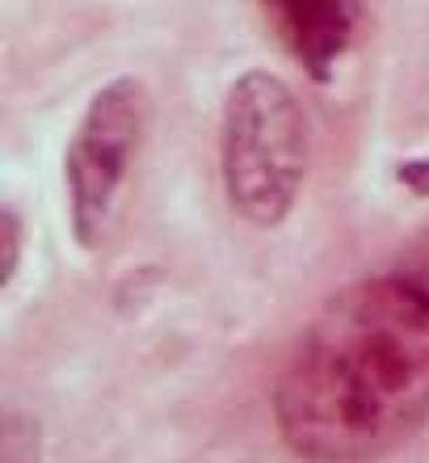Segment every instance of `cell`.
I'll use <instances>...</instances> for the list:
<instances>
[{"label": "cell", "instance_id": "obj_1", "mask_svg": "<svg viewBox=\"0 0 429 463\" xmlns=\"http://www.w3.org/2000/svg\"><path fill=\"white\" fill-rule=\"evenodd\" d=\"M274 417L307 463H370L429 421V299L383 274L320 307L286 358Z\"/></svg>", "mask_w": 429, "mask_h": 463}, {"label": "cell", "instance_id": "obj_2", "mask_svg": "<svg viewBox=\"0 0 429 463\" xmlns=\"http://www.w3.org/2000/svg\"><path fill=\"white\" fill-rule=\"evenodd\" d=\"M307 114L274 72H245L228 89L219 122L223 194L253 228H278L307 177Z\"/></svg>", "mask_w": 429, "mask_h": 463}, {"label": "cell", "instance_id": "obj_3", "mask_svg": "<svg viewBox=\"0 0 429 463\" xmlns=\"http://www.w3.org/2000/svg\"><path fill=\"white\" fill-rule=\"evenodd\" d=\"M147 101L135 76H118L93 93L63 156L72 232L85 249H101L118 220V198L144 139Z\"/></svg>", "mask_w": 429, "mask_h": 463}, {"label": "cell", "instance_id": "obj_4", "mask_svg": "<svg viewBox=\"0 0 429 463\" xmlns=\"http://www.w3.org/2000/svg\"><path fill=\"white\" fill-rule=\"evenodd\" d=\"M266 22L278 30L283 47L303 63V72L324 85L337 60L354 47L367 13L354 0H274L266 5Z\"/></svg>", "mask_w": 429, "mask_h": 463}, {"label": "cell", "instance_id": "obj_5", "mask_svg": "<svg viewBox=\"0 0 429 463\" xmlns=\"http://www.w3.org/2000/svg\"><path fill=\"white\" fill-rule=\"evenodd\" d=\"M22 220H17V211L5 207L0 211V287H9L13 274H17V261H22Z\"/></svg>", "mask_w": 429, "mask_h": 463}, {"label": "cell", "instance_id": "obj_6", "mask_svg": "<svg viewBox=\"0 0 429 463\" xmlns=\"http://www.w3.org/2000/svg\"><path fill=\"white\" fill-rule=\"evenodd\" d=\"M396 279L405 282V287H413L421 299H429V232L405 253V261H400V269H396Z\"/></svg>", "mask_w": 429, "mask_h": 463}, {"label": "cell", "instance_id": "obj_7", "mask_svg": "<svg viewBox=\"0 0 429 463\" xmlns=\"http://www.w3.org/2000/svg\"><path fill=\"white\" fill-rule=\"evenodd\" d=\"M400 185H408L413 194H425L429 198V160H405L400 169H396Z\"/></svg>", "mask_w": 429, "mask_h": 463}]
</instances>
